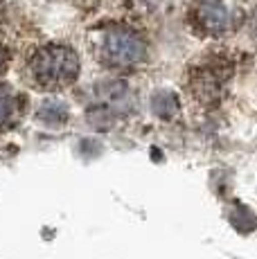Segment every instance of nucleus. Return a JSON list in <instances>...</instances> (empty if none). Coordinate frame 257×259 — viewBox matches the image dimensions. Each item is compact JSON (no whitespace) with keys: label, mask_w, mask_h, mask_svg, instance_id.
<instances>
[{"label":"nucleus","mask_w":257,"mask_h":259,"mask_svg":"<svg viewBox=\"0 0 257 259\" xmlns=\"http://www.w3.org/2000/svg\"><path fill=\"white\" fill-rule=\"evenodd\" d=\"M97 57L104 66L126 70V68L140 66L147 59V43L133 29L126 27H108L102 34Z\"/></svg>","instance_id":"obj_2"},{"label":"nucleus","mask_w":257,"mask_h":259,"mask_svg":"<svg viewBox=\"0 0 257 259\" xmlns=\"http://www.w3.org/2000/svg\"><path fill=\"white\" fill-rule=\"evenodd\" d=\"M253 36L257 38V16L253 18Z\"/></svg>","instance_id":"obj_10"},{"label":"nucleus","mask_w":257,"mask_h":259,"mask_svg":"<svg viewBox=\"0 0 257 259\" xmlns=\"http://www.w3.org/2000/svg\"><path fill=\"white\" fill-rule=\"evenodd\" d=\"M5 61H7V57H5V50L0 48V72H3V68H5Z\"/></svg>","instance_id":"obj_9"},{"label":"nucleus","mask_w":257,"mask_h":259,"mask_svg":"<svg viewBox=\"0 0 257 259\" xmlns=\"http://www.w3.org/2000/svg\"><path fill=\"white\" fill-rule=\"evenodd\" d=\"M226 77H228V72H219L217 70V66H203V68H199V70L194 72V79H192L190 91H192V95H194L196 99L210 104V102H215L217 99V93L221 91Z\"/></svg>","instance_id":"obj_4"},{"label":"nucleus","mask_w":257,"mask_h":259,"mask_svg":"<svg viewBox=\"0 0 257 259\" xmlns=\"http://www.w3.org/2000/svg\"><path fill=\"white\" fill-rule=\"evenodd\" d=\"M29 74L43 91H61L79 77V57L68 46H46L32 57Z\"/></svg>","instance_id":"obj_1"},{"label":"nucleus","mask_w":257,"mask_h":259,"mask_svg":"<svg viewBox=\"0 0 257 259\" xmlns=\"http://www.w3.org/2000/svg\"><path fill=\"white\" fill-rule=\"evenodd\" d=\"M230 223L235 226V230H239V232H253L257 228L255 214L244 205H237L235 210L230 212Z\"/></svg>","instance_id":"obj_7"},{"label":"nucleus","mask_w":257,"mask_h":259,"mask_svg":"<svg viewBox=\"0 0 257 259\" xmlns=\"http://www.w3.org/2000/svg\"><path fill=\"white\" fill-rule=\"evenodd\" d=\"M241 16L237 0H196L192 7V25L207 36L228 34L241 23Z\"/></svg>","instance_id":"obj_3"},{"label":"nucleus","mask_w":257,"mask_h":259,"mask_svg":"<svg viewBox=\"0 0 257 259\" xmlns=\"http://www.w3.org/2000/svg\"><path fill=\"white\" fill-rule=\"evenodd\" d=\"M38 119L46 124H63L68 119V108L59 102H46L38 111Z\"/></svg>","instance_id":"obj_8"},{"label":"nucleus","mask_w":257,"mask_h":259,"mask_svg":"<svg viewBox=\"0 0 257 259\" xmlns=\"http://www.w3.org/2000/svg\"><path fill=\"white\" fill-rule=\"evenodd\" d=\"M18 111V97L12 88H7L5 83H0V126H5L7 122H12L14 115Z\"/></svg>","instance_id":"obj_6"},{"label":"nucleus","mask_w":257,"mask_h":259,"mask_svg":"<svg viewBox=\"0 0 257 259\" xmlns=\"http://www.w3.org/2000/svg\"><path fill=\"white\" fill-rule=\"evenodd\" d=\"M151 108L160 119H172L179 113V99L172 91H158L151 99Z\"/></svg>","instance_id":"obj_5"}]
</instances>
